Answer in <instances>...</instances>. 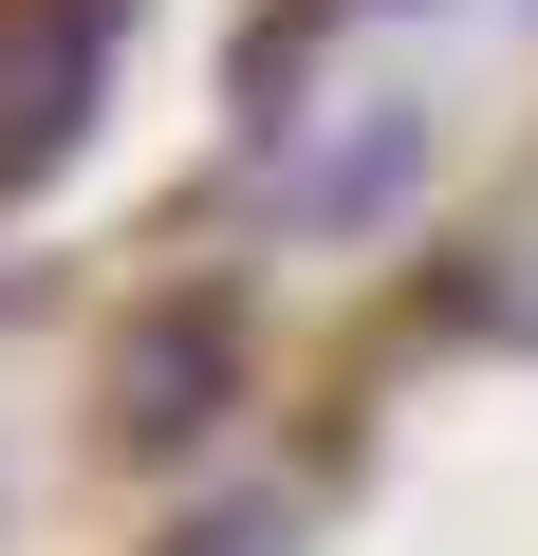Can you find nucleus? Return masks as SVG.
Segmentation results:
<instances>
[{
  "label": "nucleus",
  "instance_id": "f03ea898",
  "mask_svg": "<svg viewBox=\"0 0 538 556\" xmlns=\"http://www.w3.org/2000/svg\"><path fill=\"white\" fill-rule=\"evenodd\" d=\"M223 371H241V316H223V298H186V316H149V334H130L112 427H130V445H186V427L223 408Z\"/></svg>",
  "mask_w": 538,
  "mask_h": 556
},
{
  "label": "nucleus",
  "instance_id": "7ed1b4c3",
  "mask_svg": "<svg viewBox=\"0 0 538 556\" xmlns=\"http://www.w3.org/2000/svg\"><path fill=\"white\" fill-rule=\"evenodd\" d=\"M186 556H298V519H279V501H223V519H204Z\"/></svg>",
  "mask_w": 538,
  "mask_h": 556
},
{
  "label": "nucleus",
  "instance_id": "f257e3e1",
  "mask_svg": "<svg viewBox=\"0 0 538 556\" xmlns=\"http://www.w3.org/2000/svg\"><path fill=\"white\" fill-rule=\"evenodd\" d=\"M93 112V0H0V186H38Z\"/></svg>",
  "mask_w": 538,
  "mask_h": 556
}]
</instances>
